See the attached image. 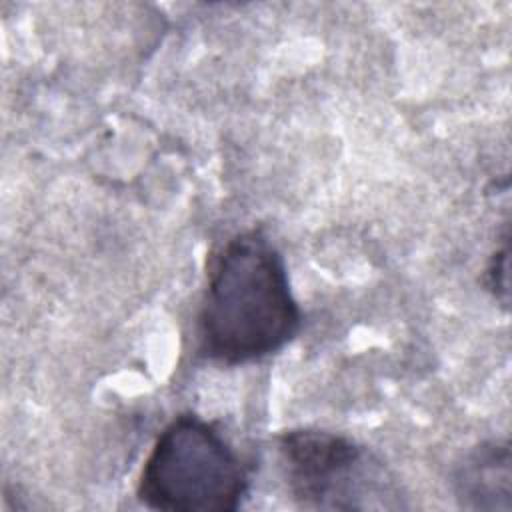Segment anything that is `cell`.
Wrapping results in <instances>:
<instances>
[{
  "label": "cell",
  "mask_w": 512,
  "mask_h": 512,
  "mask_svg": "<svg viewBox=\"0 0 512 512\" xmlns=\"http://www.w3.org/2000/svg\"><path fill=\"white\" fill-rule=\"evenodd\" d=\"M300 324L278 248L260 230L232 236L212 262L198 310L200 354L226 366L262 360L282 350Z\"/></svg>",
  "instance_id": "obj_1"
},
{
  "label": "cell",
  "mask_w": 512,
  "mask_h": 512,
  "mask_svg": "<svg viewBox=\"0 0 512 512\" xmlns=\"http://www.w3.org/2000/svg\"><path fill=\"white\" fill-rule=\"evenodd\" d=\"M250 490V472L222 430L196 416H176L144 460L136 494L152 510L232 512Z\"/></svg>",
  "instance_id": "obj_2"
},
{
  "label": "cell",
  "mask_w": 512,
  "mask_h": 512,
  "mask_svg": "<svg viewBox=\"0 0 512 512\" xmlns=\"http://www.w3.org/2000/svg\"><path fill=\"white\" fill-rule=\"evenodd\" d=\"M278 452L292 496L306 508H396V490L382 464L354 440L326 430H288Z\"/></svg>",
  "instance_id": "obj_3"
},
{
  "label": "cell",
  "mask_w": 512,
  "mask_h": 512,
  "mask_svg": "<svg viewBox=\"0 0 512 512\" xmlns=\"http://www.w3.org/2000/svg\"><path fill=\"white\" fill-rule=\"evenodd\" d=\"M510 478L508 442H484L454 472L458 504L470 510H510Z\"/></svg>",
  "instance_id": "obj_4"
},
{
  "label": "cell",
  "mask_w": 512,
  "mask_h": 512,
  "mask_svg": "<svg viewBox=\"0 0 512 512\" xmlns=\"http://www.w3.org/2000/svg\"><path fill=\"white\" fill-rule=\"evenodd\" d=\"M508 250H500L492 256L488 266V286L504 304L508 302Z\"/></svg>",
  "instance_id": "obj_5"
}]
</instances>
